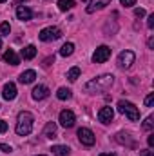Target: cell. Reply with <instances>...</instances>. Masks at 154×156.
I'll return each instance as SVG.
<instances>
[{
    "label": "cell",
    "instance_id": "30",
    "mask_svg": "<svg viewBox=\"0 0 154 156\" xmlns=\"http://www.w3.org/2000/svg\"><path fill=\"white\" fill-rule=\"evenodd\" d=\"M120 2H121V5H125V7H131V5L136 4V0H120Z\"/></svg>",
    "mask_w": 154,
    "mask_h": 156
},
{
    "label": "cell",
    "instance_id": "4",
    "mask_svg": "<svg viewBox=\"0 0 154 156\" xmlns=\"http://www.w3.org/2000/svg\"><path fill=\"white\" fill-rule=\"evenodd\" d=\"M78 140L82 142V145L93 147V145H94V142H96V136H94V133H93L91 129L82 127V129H78Z\"/></svg>",
    "mask_w": 154,
    "mask_h": 156
},
{
    "label": "cell",
    "instance_id": "6",
    "mask_svg": "<svg viewBox=\"0 0 154 156\" xmlns=\"http://www.w3.org/2000/svg\"><path fill=\"white\" fill-rule=\"evenodd\" d=\"M134 60H136V55L127 49V51H121V53H120V56H118V66H120L121 69H129V67L134 64Z\"/></svg>",
    "mask_w": 154,
    "mask_h": 156
},
{
    "label": "cell",
    "instance_id": "29",
    "mask_svg": "<svg viewBox=\"0 0 154 156\" xmlns=\"http://www.w3.org/2000/svg\"><path fill=\"white\" fill-rule=\"evenodd\" d=\"M5 131H7V122L5 120H0V134L5 133Z\"/></svg>",
    "mask_w": 154,
    "mask_h": 156
},
{
    "label": "cell",
    "instance_id": "2",
    "mask_svg": "<svg viewBox=\"0 0 154 156\" xmlns=\"http://www.w3.org/2000/svg\"><path fill=\"white\" fill-rule=\"evenodd\" d=\"M33 122H35V118H33L31 113H27V111L20 113V115H18V120H16V133H18L20 136L31 134V131H33Z\"/></svg>",
    "mask_w": 154,
    "mask_h": 156
},
{
    "label": "cell",
    "instance_id": "37",
    "mask_svg": "<svg viewBox=\"0 0 154 156\" xmlns=\"http://www.w3.org/2000/svg\"><path fill=\"white\" fill-rule=\"evenodd\" d=\"M4 2H5V0H0V4H4Z\"/></svg>",
    "mask_w": 154,
    "mask_h": 156
},
{
    "label": "cell",
    "instance_id": "34",
    "mask_svg": "<svg viewBox=\"0 0 154 156\" xmlns=\"http://www.w3.org/2000/svg\"><path fill=\"white\" fill-rule=\"evenodd\" d=\"M147 142H149V147H154V136H149Z\"/></svg>",
    "mask_w": 154,
    "mask_h": 156
},
{
    "label": "cell",
    "instance_id": "11",
    "mask_svg": "<svg viewBox=\"0 0 154 156\" xmlns=\"http://www.w3.org/2000/svg\"><path fill=\"white\" fill-rule=\"evenodd\" d=\"M2 60H4L5 64H11V66H18V64H20V58H18V55H16L13 49H7V51L4 53Z\"/></svg>",
    "mask_w": 154,
    "mask_h": 156
},
{
    "label": "cell",
    "instance_id": "24",
    "mask_svg": "<svg viewBox=\"0 0 154 156\" xmlns=\"http://www.w3.org/2000/svg\"><path fill=\"white\" fill-rule=\"evenodd\" d=\"M9 33H11V26H9L7 22L0 24V35H2V37H5V35H9Z\"/></svg>",
    "mask_w": 154,
    "mask_h": 156
},
{
    "label": "cell",
    "instance_id": "13",
    "mask_svg": "<svg viewBox=\"0 0 154 156\" xmlns=\"http://www.w3.org/2000/svg\"><path fill=\"white\" fill-rule=\"evenodd\" d=\"M16 16H18V20H31L33 18V11L29 7H26V5H18L16 7Z\"/></svg>",
    "mask_w": 154,
    "mask_h": 156
},
{
    "label": "cell",
    "instance_id": "7",
    "mask_svg": "<svg viewBox=\"0 0 154 156\" xmlns=\"http://www.w3.org/2000/svg\"><path fill=\"white\" fill-rule=\"evenodd\" d=\"M109 58H111V47H107V45H100L94 51V55H93V62L94 64H103Z\"/></svg>",
    "mask_w": 154,
    "mask_h": 156
},
{
    "label": "cell",
    "instance_id": "35",
    "mask_svg": "<svg viewBox=\"0 0 154 156\" xmlns=\"http://www.w3.org/2000/svg\"><path fill=\"white\" fill-rule=\"evenodd\" d=\"M100 156H116V154H113V153H103V154H100Z\"/></svg>",
    "mask_w": 154,
    "mask_h": 156
},
{
    "label": "cell",
    "instance_id": "18",
    "mask_svg": "<svg viewBox=\"0 0 154 156\" xmlns=\"http://www.w3.org/2000/svg\"><path fill=\"white\" fill-rule=\"evenodd\" d=\"M53 154L54 156H69L71 154V149L67 145H53Z\"/></svg>",
    "mask_w": 154,
    "mask_h": 156
},
{
    "label": "cell",
    "instance_id": "36",
    "mask_svg": "<svg viewBox=\"0 0 154 156\" xmlns=\"http://www.w3.org/2000/svg\"><path fill=\"white\" fill-rule=\"evenodd\" d=\"M18 2H22V0H15V4H18Z\"/></svg>",
    "mask_w": 154,
    "mask_h": 156
},
{
    "label": "cell",
    "instance_id": "19",
    "mask_svg": "<svg viewBox=\"0 0 154 156\" xmlns=\"http://www.w3.org/2000/svg\"><path fill=\"white\" fill-rule=\"evenodd\" d=\"M129 136H131L129 133H123V131H121V133H118V134H116V140H118L120 144H127V145H134V142H132V140H131Z\"/></svg>",
    "mask_w": 154,
    "mask_h": 156
},
{
    "label": "cell",
    "instance_id": "27",
    "mask_svg": "<svg viewBox=\"0 0 154 156\" xmlns=\"http://www.w3.org/2000/svg\"><path fill=\"white\" fill-rule=\"evenodd\" d=\"M134 15H136L138 18H142V16H145V9H142V7H136V9H134Z\"/></svg>",
    "mask_w": 154,
    "mask_h": 156
},
{
    "label": "cell",
    "instance_id": "32",
    "mask_svg": "<svg viewBox=\"0 0 154 156\" xmlns=\"http://www.w3.org/2000/svg\"><path fill=\"white\" fill-rule=\"evenodd\" d=\"M140 156H154L152 151H140Z\"/></svg>",
    "mask_w": 154,
    "mask_h": 156
},
{
    "label": "cell",
    "instance_id": "16",
    "mask_svg": "<svg viewBox=\"0 0 154 156\" xmlns=\"http://www.w3.org/2000/svg\"><path fill=\"white\" fill-rule=\"evenodd\" d=\"M20 55H22L24 60H33V58L37 56V47H35V45H26V47L20 51Z\"/></svg>",
    "mask_w": 154,
    "mask_h": 156
},
{
    "label": "cell",
    "instance_id": "17",
    "mask_svg": "<svg viewBox=\"0 0 154 156\" xmlns=\"http://www.w3.org/2000/svg\"><path fill=\"white\" fill-rule=\"evenodd\" d=\"M35 78H37V73L33 71V69H27V71H24L22 75H20V83H33L35 82Z\"/></svg>",
    "mask_w": 154,
    "mask_h": 156
},
{
    "label": "cell",
    "instance_id": "21",
    "mask_svg": "<svg viewBox=\"0 0 154 156\" xmlns=\"http://www.w3.org/2000/svg\"><path fill=\"white\" fill-rule=\"evenodd\" d=\"M71 89H67V87H60L58 89V93H56V96H58V100H69L71 98Z\"/></svg>",
    "mask_w": 154,
    "mask_h": 156
},
{
    "label": "cell",
    "instance_id": "38",
    "mask_svg": "<svg viewBox=\"0 0 154 156\" xmlns=\"http://www.w3.org/2000/svg\"><path fill=\"white\" fill-rule=\"evenodd\" d=\"M0 47H2V40H0Z\"/></svg>",
    "mask_w": 154,
    "mask_h": 156
},
{
    "label": "cell",
    "instance_id": "8",
    "mask_svg": "<svg viewBox=\"0 0 154 156\" xmlns=\"http://www.w3.org/2000/svg\"><path fill=\"white\" fill-rule=\"evenodd\" d=\"M58 122H60V125L62 127H65V129H71L73 125H75V122H76V116H75V113L73 111H62L60 113V118H58Z\"/></svg>",
    "mask_w": 154,
    "mask_h": 156
},
{
    "label": "cell",
    "instance_id": "10",
    "mask_svg": "<svg viewBox=\"0 0 154 156\" xmlns=\"http://www.w3.org/2000/svg\"><path fill=\"white\" fill-rule=\"evenodd\" d=\"M2 96H4V100H15L16 98V85L13 82L5 83L2 89Z\"/></svg>",
    "mask_w": 154,
    "mask_h": 156
},
{
    "label": "cell",
    "instance_id": "14",
    "mask_svg": "<svg viewBox=\"0 0 154 156\" xmlns=\"http://www.w3.org/2000/svg\"><path fill=\"white\" fill-rule=\"evenodd\" d=\"M44 136L49 138V140H53V138L58 136V133H56V123H54V122H47V123H45V127H44Z\"/></svg>",
    "mask_w": 154,
    "mask_h": 156
},
{
    "label": "cell",
    "instance_id": "12",
    "mask_svg": "<svg viewBox=\"0 0 154 156\" xmlns=\"http://www.w3.org/2000/svg\"><path fill=\"white\" fill-rule=\"evenodd\" d=\"M109 4H111V0H91L89 5H87V13H94L98 9H103Z\"/></svg>",
    "mask_w": 154,
    "mask_h": 156
},
{
    "label": "cell",
    "instance_id": "23",
    "mask_svg": "<svg viewBox=\"0 0 154 156\" xmlns=\"http://www.w3.org/2000/svg\"><path fill=\"white\" fill-rule=\"evenodd\" d=\"M78 76H80V67H71L69 73H67V78H69L71 82H76Z\"/></svg>",
    "mask_w": 154,
    "mask_h": 156
},
{
    "label": "cell",
    "instance_id": "28",
    "mask_svg": "<svg viewBox=\"0 0 154 156\" xmlns=\"http://www.w3.org/2000/svg\"><path fill=\"white\" fill-rule=\"evenodd\" d=\"M0 149H2V153H7V154L13 151V149H11V145H7V144H2V145H0Z\"/></svg>",
    "mask_w": 154,
    "mask_h": 156
},
{
    "label": "cell",
    "instance_id": "3",
    "mask_svg": "<svg viewBox=\"0 0 154 156\" xmlns=\"http://www.w3.org/2000/svg\"><path fill=\"white\" fill-rule=\"evenodd\" d=\"M118 111H120L121 115H125L131 122H138V120H140V111H138V107H136L134 104L127 102V100H120V102H118Z\"/></svg>",
    "mask_w": 154,
    "mask_h": 156
},
{
    "label": "cell",
    "instance_id": "31",
    "mask_svg": "<svg viewBox=\"0 0 154 156\" xmlns=\"http://www.w3.org/2000/svg\"><path fill=\"white\" fill-rule=\"evenodd\" d=\"M147 27H149V29H152V27H154V15H151V16H149V22H147Z\"/></svg>",
    "mask_w": 154,
    "mask_h": 156
},
{
    "label": "cell",
    "instance_id": "1",
    "mask_svg": "<svg viewBox=\"0 0 154 156\" xmlns=\"http://www.w3.org/2000/svg\"><path fill=\"white\" fill-rule=\"evenodd\" d=\"M113 83H114V76L113 75H102V76L93 78L91 82H87L83 85V89H85V93H91V94H94V93H105V91L111 89Z\"/></svg>",
    "mask_w": 154,
    "mask_h": 156
},
{
    "label": "cell",
    "instance_id": "5",
    "mask_svg": "<svg viewBox=\"0 0 154 156\" xmlns=\"http://www.w3.org/2000/svg\"><path fill=\"white\" fill-rule=\"evenodd\" d=\"M62 37V31L58 29V27H45V29H42L38 35V38L42 40V42H53V40H58Z\"/></svg>",
    "mask_w": 154,
    "mask_h": 156
},
{
    "label": "cell",
    "instance_id": "33",
    "mask_svg": "<svg viewBox=\"0 0 154 156\" xmlns=\"http://www.w3.org/2000/svg\"><path fill=\"white\" fill-rule=\"evenodd\" d=\"M53 60H54V58H53V56H49V58H45V62H44V66H49V64H51V62H53Z\"/></svg>",
    "mask_w": 154,
    "mask_h": 156
},
{
    "label": "cell",
    "instance_id": "15",
    "mask_svg": "<svg viewBox=\"0 0 154 156\" xmlns=\"http://www.w3.org/2000/svg\"><path fill=\"white\" fill-rule=\"evenodd\" d=\"M33 98L35 100H44V98H47L49 96V89L45 87V85H37L35 89H33Z\"/></svg>",
    "mask_w": 154,
    "mask_h": 156
},
{
    "label": "cell",
    "instance_id": "22",
    "mask_svg": "<svg viewBox=\"0 0 154 156\" xmlns=\"http://www.w3.org/2000/svg\"><path fill=\"white\" fill-rule=\"evenodd\" d=\"M58 7L60 11H69L75 7V0H58Z\"/></svg>",
    "mask_w": 154,
    "mask_h": 156
},
{
    "label": "cell",
    "instance_id": "39",
    "mask_svg": "<svg viewBox=\"0 0 154 156\" xmlns=\"http://www.w3.org/2000/svg\"><path fill=\"white\" fill-rule=\"evenodd\" d=\"M38 156H45V154H38Z\"/></svg>",
    "mask_w": 154,
    "mask_h": 156
},
{
    "label": "cell",
    "instance_id": "25",
    "mask_svg": "<svg viewBox=\"0 0 154 156\" xmlns=\"http://www.w3.org/2000/svg\"><path fill=\"white\" fill-rule=\"evenodd\" d=\"M152 129V116L145 118V122H143V131H151Z\"/></svg>",
    "mask_w": 154,
    "mask_h": 156
},
{
    "label": "cell",
    "instance_id": "40",
    "mask_svg": "<svg viewBox=\"0 0 154 156\" xmlns=\"http://www.w3.org/2000/svg\"><path fill=\"white\" fill-rule=\"evenodd\" d=\"M82 2H87V0H82Z\"/></svg>",
    "mask_w": 154,
    "mask_h": 156
},
{
    "label": "cell",
    "instance_id": "20",
    "mask_svg": "<svg viewBox=\"0 0 154 156\" xmlns=\"http://www.w3.org/2000/svg\"><path fill=\"white\" fill-rule=\"evenodd\" d=\"M73 51H75V44L67 42V44H64V45H62L60 55H62V56H71V55H73Z\"/></svg>",
    "mask_w": 154,
    "mask_h": 156
},
{
    "label": "cell",
    "instance_id": "26",
    "mask_svg": "<svg viewBox=\"0 0 154 156\" xmlns=\"http://www.w3.org/2000/svg\"><path fill=\"white\" fill-rule=\"evenodd\" d=\"M152 104H154V93H149L147 98H145V105L147 107H152Z\"/></svg>",
    "mask_w": 154,
    "mask_h": 156
},
{
    "label": "cell",
    "instance_id": "9",
    "mask_svg": "<svg viewBox=\"0 0 154 156\" xmlns=\"http://www.w3.org/2000/svg\"><path fill=\"white\" fill-rule=\"evenodd\" d=\"M113 118H114V111H113V107H102V109L98 111V120H100L102 123H111Z\"/></svg>",
    "mask_w": 154,
    "mask_h": 156
}]
</instances>
